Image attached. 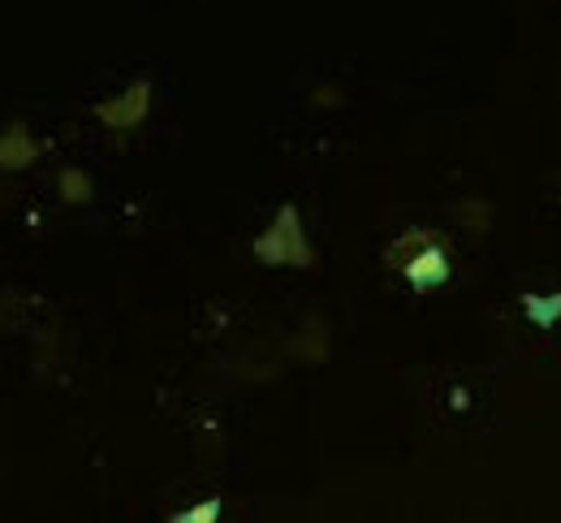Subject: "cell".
I'll list each match as a JSON object with an SVG mask.
<instances>
[{
  "label": "cell",
  "mask_w": 561,
  "mask_h": 523,
  "mask_svg": "<svg viewBox=\"0 0 561 523\" xmlns=\"http://www.w3.org/2000/svg\"><path fill=\"white\" fill-rule=\"evenodd\" d=\"M91 113H95V122H104L108 130H135L142 117L151 113V82H147V78L130 82L126 91H117V95L100 100Z\"/></svg>",
  "instance_id": "cell-3"
},
{
  "label": "cell",
  "mask_w": 561,
  "mask_h": 523,
  "mask_svg": "<svg viewBox=\"0 0 561 523\" xmlns=\"http://www.w3.org/2000/svg\"><path fill=\"white\" fill-rule=\"evenodd\" d=\"M385 260H389L420 295H427V291H436V286L449 282V255H445V247L436 242L432 229H407V234L389 247Z\"/></svg>",
  "instance_id": "cell-1"
},
{
  "label": "cell",
  "mask_w": 561,
  "mask_h": 523,
  "mask_svg": "<svg viewBox=\"0 0 561 523\" xmlns=\"http://www.w3.org/2000/svg\"><path fill=\"white\" fill-rule=\"evenodd\" d=\"M523 316L536 329H553L561 320V295H523Z\"/></svg>",
  "instance_id": "cell-5"
},
{
  "label": "cell",
  "mask_w": 561,
  "mask_h": 523,
  "mask_svg": "<svg viewBox=\"0 0 561 523\" xmlns=\"http://www.w3.org/2000/svg\"><path fill=\"white\" fill-rule=\"evenodd\" d=\"M220 511H225V502H220V498H208V502L186 507V511H178V515H169V520L173 523H216L220 520Z\"/></svg>",
  "instance_id": "cell-8"
},
{
  "label": "cell",
  "mask_w": 561,
  "mask_h": 523,
  "mask_svg": "<svg viewBox=\"0 0 561 523\" xmlns=\"http://www.w3.org/2000/svg\"><path fill=\"white\" fill-rule=\"evenodd\" d=\"M255 260L268 269H311L316 251L307 242V229L294 204H280V213L273 217V225L255 238Z\"/></svg>",
  "instance_id": "cell-2"
},
{
  "label": "cell",
  "mask_w": 561,
  "mask_h": 523,
  "mask_svg": "<svg viewBox=\"0 0 561 523\" xmlns=\"http://www.w3.org/2000/svg\"><path fill=\"white\" fill-rule=\"evenodd\" d=\"M458 217L471 225V229H484V225H489V204H480V200H467V204L458 208Z\"/></svg>",
  "instance_id": "cell-9"
},
{
  "label": "cell",
  "mask_w": 561,
  "mask_h": 523,
  "mask_svg": "<svg viewBox=\"0 0 561 523\" xmlns=\"http://www.w3.org/2000/svg\"><path fill=\"white\" fill-rule=\"evenodd\" d=\"M57 195H61L66 204H91L95 186H91V178H87L82 169H61V173H57Z\"/></svg>",
  "instance_id": "cell-6"
},
{
  "label": "cell",
  "mask_w": 561,
  "mask_h": 523,
  "mask_svg": "<svg viewBox=\"0 0 561 523\" xmlns=\"http://www.w3.org/2000/svg\"><path fill=\"white\" fill-rule=\"evenodd\" d=\"M39 144L31 139V130L22 126V122H13V126H4L0 130V169L4 173H18V169H31L35 160H39Z\"/></svg>",
  "instance_id": "cell-4"
},
{
  "label": "cell",
  "mask_w": 561,
  "mask_h": 523,
  "mask_svg": "<svg viewBox=\"0 0 561 523\" xmlns=\"http://www.w3.org/2000/svg\"><path fill=\"white\" fill-rule=\"evenodd\" d=\"M294 355H298V360H311V364H320V360L329 355V346H324V325H320V320H311V329H307L302 338H294Z\"/></svg>",
  "instance_id": "cell-7"
}]
</instances>
